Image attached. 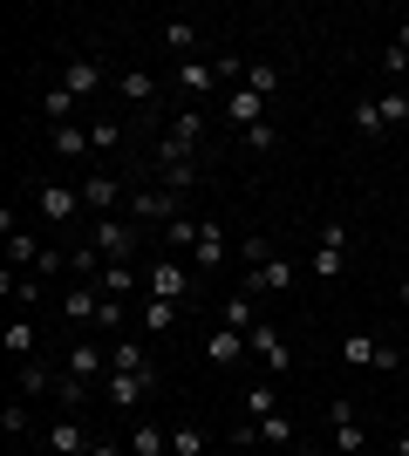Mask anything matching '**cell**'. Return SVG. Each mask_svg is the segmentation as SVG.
Wrapping results in <instances>:
<instances>
[{"mask_svg":"<svg viewBox=\"0 0 409 456\" xmlns=\"http://www.w3.org/2000/svg\"><path fill=\"white\" fill-rule=\"evenodd\" d=\"M96 334H123V300H102L96 306Z\"/></svg>","mask_w":409,"mask_h":456,"instance_id":"obj_44","label":"cell"},{"mask_svg":"<svg viewBox=\"0 0 409 456\" xmlns=\"http://www.w3.org/2000/svg\"><path fill=\"white\" fill-rule=\"evenodd\" d=\"M287 456H321V450H307V443H293V450H287Z\"/></svg>","mask_w":409,"mask_h":456,"instance_id":"obj_49","label":"cell"},{"mask_svg":"<svg viewBox=\"0 0 409 456\" xmlns=\"http://www.w3.org/2000/svg\"><path fill=\"white\" fill-rule=\"evenodd\" d=\"M192 246H198V218H192V211H177L171 225H164V252L177 259V252H192Z\"/></svg>","mask_w":409,"mask_h":456,"instance_id":"obj_26","label":"cell"},{"mask_svg":"<svg viewBox=\"0 0 409 456\" xmlns=\"http://www.w3.org/2000/svg\"><path fill=\"white\" fill-rule=\"evenodd\" d=\"M55 395H61V409H76V402H89V381H82V375H69V368H61Z\"/></svg>","mask_w":409,"mask_h":456,"instance_id":"obj_42","label":"cell"},{"mask_svg":"<svg viewBox=\"0 0 409 456\" xmlns=\"http://www.w3.org/2000/svg\"><path fill=\"white\" fill-rule=\"evenodd\" d=\"M110 368H117V375H143V368H157V362L136 341H110Z\"/></svg>","mask_w":409,"mask_h":456,"instance_id":"obj_28","label":"cell"},{"mask_svg":"<svg viewBox=\"0 0 409 456\" xmlns=\"http://www.w3.org/2000/svg\"><path fill=\"white\" fill-rule=\"evenodd\" d=\"M355 136H362V143H375V136H389V123H382V102H375V95H362V102H355Z\"/></svg>","mask_w":409,"mask_h":456,"instance_id":"obj_23","label":"cell"},{"mask_svg":"<svg viewBox=\"0 0 409 456\" xmlns=\"http://www.w3.org/2000/svg\"><path fill=\"white\" fill-rule=\"evenodd\" d=\"M287 286H293V259H266L259 273H246V293H253V300L259 293H287Z\"/></svg>","mask_w":409,"mask_h":456,"instance_id":"obj_19","label":"cell"},{"mask_svg":"<svg viewBox=\"0 0 409 456\" xmlns=\"http://www.w3.org/2000/svg\"><path fill=\"white\" fill-rule=\"evenodd\" d=\"M143 300H177V306H184V300H192V273H184L171 252H164V259L151 266V286H143Z\"/></svg>","mask_w":409,"mask_h":456,"instance_id":"obj_7","label":"cell"},{"mask_svg":"<svg viewBox=\"0 0 409 456\" xmlns=\"http://www.w3.org/2000/svg\"><path fill=\"white\" fill-rule=\"evenodd\" d=\"M239 259H246V273H259L266 259H280V252H273V239H239Z\"/></svg>","mask_w":409,"mask_h":456,"instance_id":"obj_39","label":"cell"},{"mask_svg":"<svg viewBox=\"0 0 409 456\" xmlns=\"http://www.w3.org/2000/svg\"><path fill=\"white\" fill-rule=\"evenodd\" d=\"M102 82H110V76H102V61L76 55V61H69V76H61V89H69V95H96Z\"/></svg>","mask_w":409,"mask_h":456,"instance_id":"obj_22","label":"cell"},{"mask_svg":"<svg viewBox=\"0 0 409 456\" xmlns=\"http://www.w3.org/2000/svg\"><path fill=\"white\" fill-rule=\"evenodd\" d=\"M102 300H130V293H136V286H151V273H136L130 266V259H110V266H102Z\"/></svg>","mask_w":409,"mask_h":456,"instance_id":"obj_12","label":"cell"},{"mask_svg":"<svg viewBox=\"0 0 409 456\" xmlns=\"http://www.w3.org/2000/svg\"><path fill=\"white\" fill-rule=\"evenodd\" d=\"M396 300H403V306H409V266H403V280H396Z\"/></svg>","mask_w":409,"mask_h":456,"instance_id":"obj_48","label":"cell"},{"mask_svg":"<svg viewBox=\"0 0 409 456\" xmlns=\"http://www.w3.org/2000/svg\"><path fill=\"white\" fill-rule=\"evenodd\" d=\"M382 69H389V76H409V20H396V41L382 48Z\"/></svg>","mask_w":409,"mask_h":456,"instance_id":"obj_31","label":"cell"},{"mask_svg":"<svg viewBox=\"0 0 409 456\" xmlns=\"http://www.w3.org/2000/svg\"><path fill=\"white\" fill-rule=\"evenodd\" d=\"M55 381H61V375H48L41 362H20V395H48Z\"/></svg>","mask_w":409,"mask_h":456,"instance_id":"obj_37","label":"cell"},{"mask_svg":"<svg viewBox=\"0 0 409 456\" xmlns=\"http://www.w3.org/2000/svg\"><path fill=\"white\" fill-rule=\"evenodd\" d=\"M117 82H123V102H136V110H157V76L130 69V76H117Z\"/></svg>","mask_w":409,"mask_h":456,"instance_id":"obj_27","label":"cell"},{"mask_svg":"<svg viewBox=\"0 0 409 456\" xmlns=\"http://www.w3.org/2000/svg\"><path fill=\"white\" fill-rule=\"evenodd\" d=\"M171 456H205V429H198V422H177L171 429Z\"/></svg>","mask_w":409,"mask_h":456,"instance_id":"obj_35","label":"cell"},{"mask_svg":"<svg viewBox=\"0 0 409 456\" xmlns=\"http://www.w3.org/2000/svg\"><path fill=\"white\" fill-rule=\"evenodd\" d=\"M273 409H280V388H273V375H266V381H253V388H246V416L266 422Z\"/></svg>","mask_w":409,"mask_h":456,"instance_id":"obj_29","label":"cell"},{"mask_svg":"<svg viewBox=\"0 0 409 456\" xmlns=\"http://www.w3.org/2000/svg\"><path fill=\"white\" fill-rule=\"evenodd\" d=\"M96 306H102V286H76V293H61V321L69 327H96Z\"/></svg>","mask_w":409,"mask_h":456,"instance_id":"obj_16","label":"cell"},{"mask_svg":"<svg viewBox=\"0 0 409 456\" xmlns=\"http://www.w3.org/2000/svg\"><path fill=\"white\" fill-rule=\"evenodd\" d=\"M0 429H7V436H28V409H20V402H7V409H0Z\"/></svg>","mask_w":409,"mask_h":456,"instance_id":"obj_45","label":"cell"},{"mask_svg":"<svg viewBox=\"0 0 409 456\" xmlns=\"http://www.w3.org/2000/svg\"><path fill=\"white\" fill-rule=\"evenodd\" d=\"M69 110H76V95L61 89V82H55V89H48V95H41V116H48L55 130H61V123H69Z\"/></svg>","mask_w":409,"mask_h":456,"instance_id":"obj_36","label":"cell"},{"mask_svg":"<svg viewBox=\"0 0 409 456\" xmlns=\"http://www.w3.org/2000/svg\"><path fill=\"white\" fill-rule=\"evenodd\" d=\"M117 198H123V184H117L110 171H89V177H82V205L96 211V218H110V211H117Z\"/></svg>","mask_w":409,"mask_h":456,"instance_id":"obj_15","label":"cell"},{"mask_svg":"<svg viewBox=\"0 0 409 456\" xmlns=\"http://www.w3.org/2000/svg\"><path fill=\"white\" fill-rule=\"evenodd\" d=\"M164 48H171L177 61H192V48H198V28H192V20H164Z\"/></svg>","mask_w":409,"mask_h":456,"instance_id":"obj_30","label":"cell"},{"mask_svg":"<svg viewBox=\"0 0 409 456\" xmlns=\"http://www.w3.org/2000/svg\"><path fill=\"white\" fill-rule=\"evenodd\" d=\"M341 266H348V232H341V218H328V225H321V246H314V280L334 286Z\"/></svg>","mask_w":409,"mask_h":456,"instance_id":"obj_3","label":"cell"},{"mask_svg":"<svg viewBox=\"0 0 409 456\" xmlns=\"http://www.w3.org/2000/svg\"><path fill=\"white\" fill-rule=\"evenodd\" d=\"M246 354H253V347H246V334H239V327H218L212 341H205V362H212V368H239Z\"/></svg>","mask_w":409,"mask_h":456,"instance_id":"obj_13","label":"cell"},{"mask_svg":"<svg viewBox=\"0 0 409 456\" xmlns=\"http://www.w3.org/2000/svg\"><path fill=\"white\" fill-rule=\"evenodd\" d=\"M225 116L239 123V136L259 130V123H266V95H253V89H225Z\"/></svg>","mask_w":409,"mask_h":456,"instance_id":"obj_14","label":"cell"},{"mask_svg":"<svg viewBox=\"0 0 409 456\" xmlns=\"http://www.w3.org/2000/svg\"><path fill=\"white\" fill-rule=\"evenodd\" d=\"M61 266H69V246H41V259H35V280L48 286V280H55Z\"/></svg>","mask_w":409,"mask_h":456,"instance_id":"obj_40","label":"cell"},{"mask_svg":"<svg viewBox=\"0 0 409 456\" xmlns=\"http://www.w3.org/2000/svg\"><path fill=\"white\" fill-rule=\"evenodd\" d=\"M273 143H280V130H273V123H259V130H246V151H273Z\"/></svg>","mask_w":409,"mask_h":456,"instance_id":"obj_46","label":"cell"},{"mask_svg":"<svg viewBox=\"0 0 409 456\" xmlns=\"http://www.w3.org/2000/svg\"><path fill=\"white\" fill-rule=\"evenodd\" d=\"M375 102H382V123H389V130H396V123H409V95H403V89L375 95Z\"/></svg>","mask_w":409,"mask_h":456,"instance_id":"obj_43","label":"cell"},{"mask_svg":"<svg viewBox=\"0 0 409 456\" xmlns=\"http://www.w3.org/2000/svg\"><path fill=\"white\" fill-rule=\"evenodd\" d=\"M89 456H123V450H117V443H89Z\"/></svg>","mask_w":409,"mask_h":456,"instance_id":"obj_47","label":"cell"},{"mask_svg":"<svg viewBox=\"0 0 409 456\" xmlns=\"http://www.w3.org/2000/svg\"><path fill=\"white\" fill-rule=\"evenodd\" d=\"M177 211H184V198H177L171 184H143L130 198V218H136V225H171Z\"/></svg>","mask_w":409,"mask_h":456,"instance_id":"obj_4","label":"cell"},{"mask_svg":"<svg viewBox=\"0 0 409 456\" xmlns=\"http://www.w3.org/2000/svg\"><path fill=\"white\" fill-rule=\"evenodd\" d=\"M102 362H110V347H102V341H69V375L96 381V375H102Z\"/></svg>","mask_w":409,"mask_h":456,"instance_id":"obj_21","label":"cell"},{"mask_svg":"<svg viewBox=\"0 0 409 456\" xmlns=\"http://www.w3.org/2000/svg\"><path fill=\"white\" fill-rule=\"evenodd\" d=\"M239 89L273 95V89H280V69H273V61H246V82H239Z\"/></svg>","mask_w":409,"mask_h":456,"instance_id":"obj_33","label":"cell"},{"mask_svg":"<svg viewBox=\"0 0 409 456\" xmlns=\"http://www.w3.org/2000/svg\"><path fill=\"white\" fill-rule=\"evenodd\" d=\"M177 321H184V306H177V300H143V334H171Z\"/></svg>","mask_w":409,"mask_h":456,"instance_id":"obj_25","label":"cell"},{"mask_svg":"<svg viewBox=\"0 0 409 456\" xmlns=\"http://www.w3.org/2000/svg\"><path fill=\"white\" fill-rule=\"evenodd\" d=\"M7 354H14V362H35V321H7Z\"/></svg>","mask_w":409,"mask_h":456,"instance_id":"obj_32","label":"cell"},{"mask_svg":"<svg viewBox=\"0 0 409 456\" xmlns=\"http://www.w3.org/2000/svg\"><path fill=\"white\" fill-rule=\"evenodd\" d=\"M157 388H164V375H157V368H143V375H117V368H110V381H102V395L117 402V409H143Z\"/></svg>","mask_w":409,"mask_h":456,"instance_id":"obj_6","label":"cell"},{"mask_svg":"<svg viewBox=\"0 0 409 456\" xmlns=\"http://www.w3.org/2000/svg\"><path fill=\"white\" fill-rule=\"evenodd\" d=\"M130 456H171V429H157V422H136V429H130Z\"/></svg>","mask_w":409,"mask_h":456,"instance_id":"obj_24","label":"cell"},{"mask_svg":"<svg viewBox=\"0 0 409 456\" xmlns=\"http://www.w3.org/2000/svg\"><path fill=\"white\" fill-rule=\"evenodd\" d=\"M89 443H96V436H89L76 416H61L55 429H48V450H55V456H89Z\"/></svg>","mask_w":409,"mask_h":456,"instance_id":"obj_18","label":"cell"},{"mask_svg":"<svg viewBox=\"0 0 409 456\" xmlns=\"http://www.w3.org/2000/svg\"><path fill=\"white\" fill-rule=\"evenodd\" d=\"M192 266H198V273H218V266H225V225H218V218H198Z\"/></svg>","mask_w":409,"mask_h":456,"instance_id":"obj_11","label":"cell"},{"mask_svg":"<svg viewBox=\"0 0 409 456\" xmlns=\"http://www.w3.org/2000/svg\"><path fill=\"white\" fill-rule=\"evenodd\" d=\"M177 89L184 95H212V89H225V82H218V69L205 55H192V61H177Z\"/></svg>","mask_w":409,"mask_h":456,"instance_id":"obj_17","label":"cell"},{"mask_svg":"<svg viewBox=\"0 0 409 456\" xmlns=\"http://www.w3.org/2000/svg\"><path fill=\"white\" fill-rule=\"evenodd\" d=\"M218 327H239V334H253V327H259V306H253V293H246V286H239V293H225Z\"/></svg>","mask_w":409,"mask_h":456,"instance_id":"obj_20","label":"cell"},{"mask_svg":"<svg viewBox=\"0 0 409 456\" xmlns=\"http://www.w3.org/2000/svg\"><path fill=\"white\" fill-rule=\"evenodd\" d=\"M328 422H334V443H341V456H362V450H369V429H362V416H355V402H348V395L328 409Z\"/></svg>","mask_w":409,"mask_h":456,"instance_id":"obj_10","label":"cell"},{"mask_svg":"<svg viewBox=\"0 0 409 456\" xmlns=\"http://www.w3.org/2000/svg\"><path fill=\"white\" fill-rule=\"evenodd\" d=\"M259 443H293V416L287 409H273V416L259 422Z\"/></svg>","mask_w":409,"mask_h":456,"instance_id":"obj_41","label":"cell"},{"mask_svg":"<svg viewBox=\"0 0 409 456\" xmlns=\"http://www.w3.org/2000/svg\"><path fill=\"white\" fill-rule=\"evenodd\" d=\"M35 205H41V218H48V225H76L82 211V184H35Z\"/></svg>","mask_w":409,"mask_h":456,"instance_id":"obj_5","label":"cell"},{"mask_svg":"<svg viewBox=\"0 0 409 456\" xmlns=\"http://www.w3.org/2000/svg\"><path fill=\"white\" fill-rule=\"evenodd\" d=\"M117 143H123V123H117V116L89 123V151H117Z\"/></svg>","mask_w":409,"mask_h":456,"instance_id":"obj_38","label":"cell"},{"mask_svg":"<svg viewBox=\"0 0 409 456\" xmlns=\"http://www.w3.org/2000/svg\"><path fill=\"white\" fill-rule=\"evenodd\" d=\"M198 136H205L198 110H177L171 123H164V136H157V164H192V157H198Z\"/></svg>","mask_w":409,"mask_h":456,"instance_id":"obj_1","label":"cell"},{"mask_svg":"<svg viewBox=\"0 0 409 456\" xmlns=\"http://www.w3.org/2000/svg\"><path fill=\"white\" fill-rule=\"evenodd\" d=\"M89 246H96L102 259H136V246H143V225L110 211V218H96V225H89Z\"/></svg>","mask_w":409,"mask_h":456,"instance_id":"obj_2","label":"cell"},{"mask_svg":"<svg viewBox=\"0 0 409 456\" xmlns=\"http://www.w3.org/2000/svg\"><path fill=\"white\" fill-rule=\"evenodd\" d=\"M341 362H348V368H382V375H396V368H403V354H396V347H382V341H369V334H348V341H341Z\"/></svg>","mask_w":409,"mask_h":456,"instance_id":"obj_8","label":"cell"},{"mask_svg":"<svg viewBox=\"0 0 409 456\" xmlns=\"http://www.w3.org/2000/svg\"><path fill=\"white\" fill-rule=\"evenodd\" d=\"M48 143H55V157H82V151H89V130L61 123V130H48Z\"/></svg>","mask_w":409,"mask_h":456,"instance_id":"obj_34","label":"cell"},{"mask_svg":"<svg viewBox=\"0 0 409 456\" xmlns=\"http://www.w3.org/2000/svg\"><path fill=\"white\" fill-rule=\"evenodd\" d=\"M246 347H253L259 362H266V375H273V381L293 368V354H287V341H280V327H273V321H259L253 334H246Z\"/></svg>","mask_w":409,"mask_h":456,"instance_id":"obj_9","label":"cell"}]
</instances>
